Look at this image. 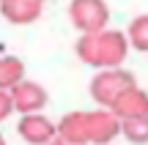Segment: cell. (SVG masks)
<instances>
[{"label": "cell", "mask_w": 148, "mask_h": 145, "mask_svg": "<svg viewBox=\"0 0 148 145\" xmlns=\"http://www.w3.org/2000/svg\"><path fill=\"white\" fill-rule=\"evenodd\" d=\"M0 145H5V137H3V134H0Z\"/></svg>", "instance_id": "5bb4252c"}, {"label": "cell", "mask_w": 148, "mask_h": 145, "mask_svg": "<svg viewBox=\"0 0 148 145\" xmlns=\"http://www.w3.org/2000/svg\"><path fill=\"white\" fill-rule=\"evenodd\" d=\"M8 93H11V104H14V110L19 115H36V112H41V110L47 107V101H49L47 91H44L38 82H30V80H22L19 85H14Z\"/></svg>", "instance_id": "5b68a950"}, {"label": "cell", "mask_w": 148, "mask_h": 145, "mask_svg": "<svg viewBox=\"0 0 148 145\" xmlns=\"http://www.w3.org/2000/svg\"><path fill=\"white\" fill-rule=\"evenodd\" d=\"M132 88H137V80H134L132 71L107 69V71H99V74L90 80V96L99 104V110H112V104L126 91H132Z\"/></svg>", "instance_id": "3957f363"}, {"label": "cell", "mask_w": 148, "mask_h": 145, "mask_svg": "<svg viewBox=\"0 0 148 145\" xmlns=\"http://www.w3.org/2000/svg\"><path fill=\"white\" fill-rule=\"evenodd\" d=\"M0 14L11 25H30L44 14L41 0H0Z\"/></svg>", "instance_id": "52a82bcc"}, {"label": "cell", "mask_w": 148, "mask_h": 145, "mask_svg": "<svg viewBox=\"0 0 148 145\" xmlns=\"http://www.w3.org/2000/svg\"><path fill=\"white\" fill-rule=\"evenodd\" d=\"M118 120H132V118H148V93L143 88L126 91L110 110Z\"/></svg>", "instance_id": "ba28073f"}, {"label": "cell", "mask_w": 148, "mask_h": 145, "mask_svg": "<svg viewBox=\"0 0 148 145\" xmlns=\"http://www.w3.org/2000/svg\"><path fill=\"white\" fill-rule=\"evenodd\" d=\"M14 112V104H11V93L8 91H0V123H3L8 115Z\"/></svg>", "instance_id": "7c38bea8"}, {"label": "cell", "mask_w": 148, "mask_h": 145, "mask_svg": "<svg viewBox=\"0 0 148 145\" xmlns=\"http://www.w3.org/2000/svg\"><path fill=\"white\" fill-rule=\"evenodd\" d=\"M126 41L134 49H140V52H148V14H140V16H134L129 22Z\"/></svg>", "instance_id": "30bf717a"}, {"label": "cell", "mask_w": 148, "mask_h": 145, "mask_svg": "<svg viewBox=\"0 0 148 145\" xmlns=\"http://www.w3.org/2000/svg\"><path fill=\"white\" fill-rule=\"evenodd\" d=\"M74 49H77V58L82 63L107 71V69H121V63L129 55V41L123 30L107 27L96 36H79Z\"/></svg>", "instance_id": "7a4b0ae2"}, {"label": "cell", "mask_w": 148, "mask_h": 145, "mask_svg": "<svg viewBox=\"0 0 148 145\" xmlns=\"http://www.w3.org/2000/svg\"><path fill=\"white\" fill-rule=\"evenodd\" d=\"M16 131L27 145H49L58 137V126L47 118V115L36 112V115H22L19 123H16Z\"/></svg>", "instance_id": "8992f818"}, {"label": "cell", "mask_w": 148, "mask_h": 145, "mask_svg": "<svg viewBox=\"0 0 148 145\" xmlns=\"http://www.w3.org/2000/svg\"><path fill=\"white\" fill-rule=\"evenodd\" d=\"M25 80V63L14 55H0V91H11Z\"/></svg>", "instance_id": "9c48e42d"}, {"label": "cell", "mask_w": 148, "mask_h": 145, "mask_svg": "<svg viewBox=\"0 0 148 145\" xmlns=\"http://www.w3.org/2000/svg\"><path fill=\"white\" fill-rule=\"evenodd\" d=\"M69 19L79 36H96L110 25V8L101 0H74L69 3Z\"/></svg>", "instance_id": "277c9868"}, {"label": "cell", "mask_w": 148, "mask_h": 145, "mask_svg": "<svg viewBox=\"0 0 148 145\" xmlns=\"http://www.w3.org/2000/svg\"><path fill=\"white\" fill-rule=\"evenodd\" d=\"M58 137L77 145H110L121 134V120L110 110H90V112H69L60 118Z\"/></svg>", "instance_id": "6da1fadb"}, {"label": "cell", "mask_w": 148, "mask_h": 145, "mask_svg": "<svg viewBox=\"0 0 148 145\" xmlns=\"http://www.w3.org/2000/svg\"><path fill=\"white\" fill-rule=\"evenodd\" d=\"M121 134L132 145H145L148 142V118H132L121 120Z\"/></svg>", "instance_id": "8fae6325"}, {"label": "cell", "mask_w": 148, "mask_h": 145, "mask_svg": "<svg viewBox=\"0 0 148 145\" xmlns=\"http://www.w3.org/2000/svg\"><path fill=\"white\" fill-rule=\"evenodd\" d=\"M49 145H77V142H66V140H60V137H55V140L49 142Z\"/></svg>", "instance_id": "4fadbf2b"}]
</instances>
